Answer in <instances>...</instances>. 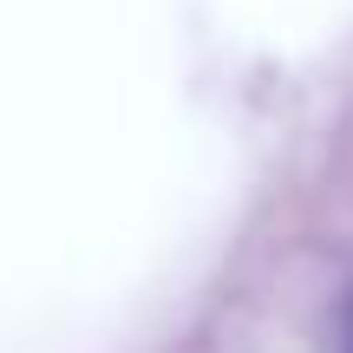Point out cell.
<instances>
[{
  "instance_id": "6da1fadb",
  "label": "cell",
  "mask_w": 353,
  "mask_h": 353,
  "mask_svg": "<svg viewBox=\"0 0 353 353\" xmlns=\"http://www.w3.org/2000/svg\"><path fill=\"white\" fill-rule=\"evenodd\" d=\"M341 353H353V301H347V314H341Z\"/></svg>"
}]
</instances>
